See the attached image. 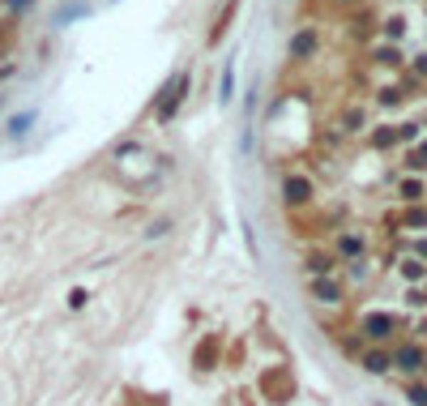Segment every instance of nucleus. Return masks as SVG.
<instances>
[{
  "label": "nucleus",
  "mask_w": 427,
  "mask_h": 406,
  "mask_svg": "<svg viewBox=\"0 0 427 406\" xmlns=\"http://www.w3.org/2000/svg\"><path fill=\"white\" fill-rule=\"evenodd\" d=\"M0 107H4V94H0Z\"/></svg>",
  "instance_id": "nucleus-25"
},
{
  "label": "nucleus",
  "mask_w": 427,
  "mask_h": 406,
  "mask_svg": "<svg viewBox=\"0 0 427 406\" xmlns=\"http://www.w3.org/2000/svg\"><path fill=\"white\" fill-rule=\"evenodd\" d=\"M308 291H312V300H321V304H338V300H342V287H338L334 278H312Z\"/></svg>",
  "instance_id": "nucleus-10"
},
{
  "label": "nucleus",
  "mask_w": 427,
  "mask_h": 406,
  "mask_svg": "<svg viewBox=\"0 0 427 406\" xmlns=\"http://www.w3.org/2000/svg\"><path fill=\"white\" fill-rule=\"evenodd\" d=\"M402 26H406L402 17H389V21H385V34H389V39H402Z\"/></svg>",
  "instance_id": "nucleus-19"
},
{
  "label": "nucleus",
  "mask_w": 427,
  "mask_h": 406,
  "mask_svg": "<svg viewBox=\"0 0 427 406\" xmlns=\"http://www.w3.org/2000/svg\"><path fill=\"white\" fill-rule=\"evenodd\" d=\"M376 64H402L398 47H376Z\"/></svg>",
  "instance_id": "nucleus-16"
},
{
  "label": "nucleus",
  "mask_w": 427,
  "mask_h": 406,
  "mask_svg": "<svg viewBox=\"0 0 427 406\" xmlns=\"http://www.w3.org/2000/svg\"><path fill=\"white\" fill-rule=\"evenodd\" d=\"M34 124H38V107H26V111H17V116L4 120V137H9V141H21Z\"/></svg>",
  "instance_id": "nucleus-7"
},
{
  "label": "nucleus",
  "mask_w": 427,
  "mask_h": 406,
  "mask_svg": "<svg viewBox=\"0 0 427 406\" xmlns=\"http://www.w3.org/2000/svg\"><path fill=\"white\" fill-rule=\"evenodd\" d=\"M393 330H398V321H393L389 313H368V317L359 321V334H364V338H372V342L393 338Z\"/></svg>",
  "instance_id": "nucleus-5"
},
{
  "label": "nucleus",
  "mask_w": 427,
  "mask_h": 406,
  "mask_svg": "<svg viewBox=\"0 0 427 406\" xmlns=\"http://www.w3.org/2000/svg\"><path fill=\"white\" fill-rule=\"evenodd\" d=\"M411 167H419V171H427V146H419V150L411 154Z\"/></svg>",
  "instance_id": "nucleus-21"
},
{
  "label": "nucleus",
  "mask_w": 427,
  "mask_h": 406,
  "mask_svg": "<svg viewBox=\"0 0 427 406\" xmlns=\"http://www.w3.org/2000/svg\"><path fill=\"white\" fill-rule=\"evenodd\" d=\"M312 193H317V188H312V180H308V176H299V171H291V176L282 180V201H287V205H308V201H312Z\"/></svg>",
  "instance_id": "nucleus-4"
},
{
  "label": "nucleus",
  "mask_w": 427,
  "mask_h": 406,
  "mask_svg": "<svg viewBox=\"0 0 427 406\" xmlns=\"http://www.w3.org/2000/svg\"><path fill=\"white\" fill-rule=\"evenodd\" d=\"M359 364H364V372L385 377V372L393 368V355H389V351H364V355H359Z\"/></svg>",
  "instance_id": "nucleus-9"
},
{
  "label": "nucleus",
  "mask_w": 427,
  "mask_h": 406,
  "mask_svg": "<svg viewBox=\"0 0 427 406\" xmlns=\"http://www.w3.org/2000/svg\"><path fill=\"white\" fill-rule=\"evenodd\" d=\"M86 300H90V295H86L81 287H77V291H68V308H73V313H77V308H86Z\"/></svg>",
  "instance_id": "nucleus-20"
},
{
  "label": "nucleus",
  "mask_w": 427,
  "mask_h": 406,
  "mask_svg": "<svg viewBox=\"0 0 427 406\" xmlns=\"http://www.w3.org/2000/svg\"><path fill=\"white\" fill-rule=\"evenodd\" d=\"M338 253H342V257H359V253H364V235H355V231L338 235Z\"/></svg>",
  "instance_id": "nucleus-12"
},
{
  "label": "nucleus",
  "mask_w": 427,
  "mask_h": 406,
  "mask_svg": "<svg viewBox=\"0 0 427 406\" xmlns=\"http://www.w3.org/2000/svg\"><path fill=\"white\" fill-rule=\"evenodd\" d=\"M171 231H175V218H154V223L141 231V240H145V244H154V240H167Z\"/></svg>",
  "instance_id": "nucleus-11"
},
{
  "label": "nucleus",
  "mask_w": 427,
  "mask_h": 406,
  "mask_svg": "<svg viewBox=\"0 0 427 406\" xmlns=\"http://www.w3.org/2000/svg\"><path fill=\"white\" fill-rule=\"evenodd\" d=\"M389 355H393V368L406 372V377H423L427 372V351L419 342H402V347H393Z\"/></svg>",
  "instance_id": "nucleus-2"
},
{
  "label": "nucleus",
  "mask_w": 427,
  "mask_h": 406,
  "mask_svg": "<svg viewBox=\"0 0 427 406\" xmlns=\"http://www.w3.org/2000/svg\"><path fill=\"white\" fill-rule=\"evenodd\" d=\"M406 402H411V406H427V385H423V381H411V385H406Z\"/></svg>",
  "instance_id": "nucleus-13"
},
{
  "label": "nucleus",
  "mask_w": 427,
  "mask_h": 406,
  "mask_svg": "<svg viewBox=\"0 0 427 406\" xmlns=\"http://www.w3.org/2000/svg\"><path fill=\"white\" fill-rule=\"evenodd\" d=\"M393 141H398V133H393V128H376V133H372V146H376V150H389Z\"/></svg>",
  "instance_id": "nucleus-15"
},
{
  "label": "nucleus",
  "mask_w": 427,
  "mask_h": 406,
  "mask_svg": "<svg viewBox=\"0 0 427 406\" xmlns=\"http://www.w3.org/2000/svg\"><path fill=\"white\" fill-rule=\"evenodd\" d=\"M329 270H334L329 257H308V274H312V278H329Z\"/></svg>",
  "instance_id": "nucleus-14"
},
{
  "label": "nucleus",
  "mask_w": 427,
  "mask_h": 406,
  "mask_svg": "<svg viewBox=\"0 0 427 406\" xmlns=\"http://www.w3.org/2000/svg\"><path fill=\"white\" fill-rule=\"evenodd\" d=\"M415 68H419V73H427V56H419V60H415Z\"/></svg>",
  "instance_id": "nucleus-24"
},
{
  "label": "nucleus",
  "mask_w": 427,
  "mask_h": 406,
  "mask_svg": "<svg viewBox=\"0 0 427 406\" xmlns=\"http://www.w3.org/2000/svg\"><path fill=\"white\" fill-rule=\"evenodd\" d=\"M317 47H321L317 30H312V26H299V30L291 34V47H287V51H291V60H299V64H304V60H312V56H317Z\"/></svg>",
  "instance_id": "nucleus-6"
},
{
  "label": "nucleus",
  "mask_w": 427,
  "mask_h": 406,
  "mask_svg": "<svg viewBox=\"0 0 427 406\" xmlns=\"http://www.w3.org/2000/svg\"><path fill=\"white\" fill-rule=\"evenodd\" d=\"M423 274H427V265H419V261H406V265H402V278H411V283H419Z\"/></svg>",
  "instance_id": "nucleus-17"
},
{
  "label": "nucleus",
  "mask_w": 427,
  "mask_h": 406,
  "mask_svg": "<svg viewBox=\"0 0 427 406\" xmlns=\"http://www.w3.org/2000/svg\"><path fill=\"white\" fill-rule=\"evenodd\" d=\"M402 197H406V201H419V197H423V184H419V180H406V184H402Z\"/></svg>",
  "instance_id": "nucleus-18"
},
{
  "label": "nucleus",
  "mask_w": 427,
  "mask_h": 406,
  "mask_svg": "<svg viewBox=\"0 0 427 406\" xmlns=\"http://www.w3.org/2000/svg\"><path fill=\"white\" fill-rule=\"evenodd\" d=\"M188 86H192L188 73H175V77L163 81V90L154 94V120H158V124H171V120L180 116V107H184V98H188Z\"/></svg>",
  "instance_id": "nucleus-1"
},
{
  "label": "nucleus",
  "mask_w": 427,
  "mask_h": 406,
  "mask_svg": "<svg viewBox=\"0 0 427 406\" xmlns=\"http://www.w3.org/2000/svg\"><path fill=\"white\" fill-rule=\"evenodd\" d=\"M111 4H115V0H111Z\"/></svg>",
  "instance_id": "nucleus-26"
},
{
  "label": "nucleus",
  "mask_w": 427,
  "mask_h": 406,
  "mask_svg": "<svg viewBox=\"0 0 427 406\" xmlns=\"http://www.w3.org/2000/svg\"><path fill=\"white\" fill-rule=\"evenodd\" d=\"M26 4H34V0H4V9H26Z\"/></svg>",
  "instance_id": "nucleus-23"
},
{
  "label": "nucleus",
  "mask_w": 427,
  "mask_h": 406,
  "mask_svg": "<svg viewBox=\"0 0 427 406\" xmlns=\"http://www.w3.org/2000/svg\"><path fill=\"white\" fill-rule=\"evenodd\" d=\"M398 137H402V141H415V137H419V124H402Z\"/></svg>",
  "instance_id": "nucleus-22"
},
{
  "label": "nucleus",
  "mask_w": 427,
  "mask_h": 406,
  "mask_svg": "<svg viewBox=\"0 0 427 406\" xmlns=\"http://www.w3.org/2000/svg\"><path fill=\"white\" fill-rule=\"evenodd\" d=\"M90 13H94L90 0H64V4H56V13H51V30H64V26H73V21H86Z\"/></svg>",
  "instance_id": "nucleus-3"
},
{
  "label": "nucleus",
  "mask_w": 427,
  "mask_h": 406,
  "mask_svg": "<svg viewBox=\"0 0 427 406\" xmlns=\"http://www.w3.org/2000/svg\"><path fill=\"white\" fill-rule=\"evenodd\" d=\"M235 98V56L222 60V77H218V107H231Z\"/></svg>",
  "instance_id": "nucleus-8"
}]
</instances>
